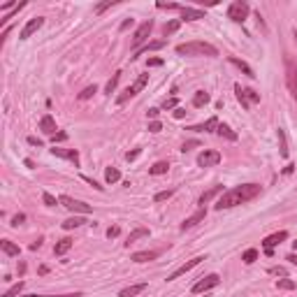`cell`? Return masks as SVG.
I'll return each instance as SVG.
<instances>
[{
    "label": "cell",
    "instance_id": "1",
    "mask_svg": "<svg viewBox=\"0 0 297 297\" xmlns=\"http://www.w3.org/2000/svg\"><path fill=\"white\" fill-rule=\"evenodd\" d=\"M263 193V188L258 183H241V186H235V188L225 190L218 202H216V211H223V209H232L237 205H246L253 198H258Z\"/></svg>",
    "mask_w": 297,
    "mask_h": 297
},
{
    "label": "cell",
    "instance_id": "2",
    "mask_svg": "<svg viewBox=\"0 0 297 297\" xmlns=\"http://www.w3.org/2000/svg\"><path fill=\"white\" fill-rule=\"evenodd\" d=\"M177 54L179 56H218V49L209 42H186V44H179L177 47Z\"/></svg>",
    "mask_w": 297,
    "mask_h": 297
},
{
    "label": "cell",
    "instance_id": "3",
    "mask_svg": "<svg viewBox=\"0 0 297 297\" xmlns=\"http://www.w3.org/2000/svg\"><path fill=\"white\" fill-rule=\"evenodd\" d=\"M147 84H148V74H140V77H137V79H135V82H132L130 86H128V89H125L119 98H116V105H125V102L135 98V95H137V93H140Z\"/></svg>",
    "mask_w": 297,
    "mask_h": 297
},
{
    "label": "cell",
    "instance_id": "4",
    "mask_svg": "<svg viewBox=\"0 0 297 297\" xmlns=\"http://www.w3.org/2000/svg\"><path fill=\"white\" fill-rule=\"evenodd\" d=\"M283 65H286V84H288V91L290 95L297 100V65H295V60L290 56L283 58Z\"/></svg>",
    "mask_w": 297,
    "mask_h": 297
},
{
    "label": "cell",
    "instance_id": "5",
    "mask_svg": "<svg viewBox=\"0 0 297 297\" xmlns=\"http://www.w3.org/2000/svg\"><path fill=\"white\" fill-rule=\"evenodd\" d=\"M235 93H237V100L241 102V107L244 109H251L253 105L260 102V93L251 91V89H241L239 84H235Z\"/></svg>",
    "mask_w": 297,
    "mask_h": 297
},
{
    "label": "cell",
    "instance_id": "6",
    "mask_svg": "<svg viewBox=\"0 0 297 297\" xmlns=\"http://www.w3.org/2000/svg\"><path fill=\"white\" fill-rule=\"evenodd\" d=\"M248 12H251L248 2H244V0H235L230 7H228V19H232L235 24H241V21H246Z\"/></svg>",
    "mask_w": 297,
    "mask_h": 297
},
{
    "label": "cell",
    "instance_id": "7",
    "mask_svg": "<svg viewBox=\"0 0 297 297\" xmlns=\"http://www.w3.org/2000/svg\"><path fill=\"white\" fill-rule=\"evenodd\" d=\"M58 200H60V205L65 207L67 211H74V214H91L93 211L91 205H86L82 200H74V198H70V195H60Z\"/></svg>",
    "mask_w": 297,
    "mask_h": 297
},
{
    "label": "cell",
    "instance_id": "8",
    "mask_svg": "<svg viewBox=\"0 0 297 297\" xmlns=\"http://www.w3.org/2000/svg\"><path fill=\"white\" fill-rule=\"evenodd\" d=\"M151 30H153V21H151V19H148V21H144V24H140V28L135 30V35H132V49H135V51L142 49V44L148 40Z\"/></svg>",
    "mask_w": 297,
    "mask_h": 297
},
{
    "label": "cell",
    "instance_id": "9",
    "mask_svg": "<svg viewBox=\"0 0 297 297\" xmlns=\"http://www.w3.org/2000/svg\"><path fill=\"white\" fill-rule=\"evenodd\" d=\"M221 283V276L218 274H209V276H202V279L193 286V295H200V293H207V290L216 288Z\"/></svg>",
    "mask_w": 297,
    "mask_h": 297
},
{
    "label": "cell",
    "instance_id": "10",
    "mask_svg": "<svg viewBox=\"0 0 297 297\" xmlns=\"http://www.w3.org/2000/svg\"><path fill=\"white\" fill-rule=\"evenodd\" d=\"M221 163V153L214 151V148H205L202 153L198 156V165L200 167H214Z\"/></svg>",
    "mask_w": 297,
    "mask_h": 297
},
{
    "label": "cell",
    "instance_id": "11",
    "mask_svg": "<svg viewBox=\"0 0 297 297\" xmlns=\"http://www.w3.org/2000/svg\"><path fill=\"white\" fill-rule=\"evenodd\" d=\"M286 239H288V232H286V230H281V232H274V235H269V237H265V241H263V246H265V253H267V256H272L274 246H279L281 241H286Z\"/></svg>",
    "mask_w": 297,
    "mask_h": 297
},
{
    "label": "cell",
    "instance_id": "12",
    "mask_svg": "<svg viewBox=\"0 0 297 297\" xmlns=\"http://www.w3.org/2000/svg\"><path fill=\"white\" fill-rule=\"evenodd\" d=\"M202 260H205V256H198V258H193V260H188V263H186V265H181L179 269H174V272L170 274V276H167V281H174V279H179V276H183V274H186V272H190L193 267H198V265L202 263Z\"/></svg>",
    "mask_w": 297,
    "mask_h": 297
},
{
    "label": "cell",
    "instance_id": "13",
    "mask_svg": "<svg viewBox=\"0 0 297 297\" xmlns=\"http://www.w3.org/2000/svg\"><path fill=\"white\" fill-rule=\"evenodd\" d=\"M42 26H44V19H42V17L30 19V21L24 26V30H21V40H28V37H33V33H37Z\"/></svg>",
    "mask_w": 297,
    "mask_h": 297
},
{
    "label": "cell",
    "instance_id": "14",
    "mask_svg": "<svg viewBox=\"0 0 297 297\" xmlns=\"http://www.w3.org/2000/svg\"><path fill=\"white\" fill-rule=\"evenodd\" d=\"M54 156H58V158H65V160H70V163H74V165H79V153L74 151V148H58V147H54V148H49Z\"/></svg>",
    "mask_w": 297,
    "mask_h": 297
},
{
    "label": "cell",
    "instance_id": "15",
    "mask_svg": "<svg viewBox=\"0 0 297 297\" xmlns=\"http://www.w3.org/2000/svg\"><path fill=\"white\" fill-rule=\"evenodd\" d=\"M205 216H207L205 207H200V209H198V211H195V214H193V216H190V218H186V221L181 223V230H188V228H195L198 223H202V221H205Z\"/></svg>",
    "mask_w": 297,
    "mask_h": 297
},
{
    "label": "cell",
    "instance_id": "16",
    "mask_svg": "<svg viewBox=\"0 0 297 297\" xmlns=\"http://www.w3.org/2000/svg\"><path fill=\"white\" fill-rule=\"evenodd\" d=\"M218 119L216 116H211L209 121H205V123H200V125H190L188 130H195V132H216V128H218Z\"/></svg>",
    "mask_w": 297,
    "mask_h": 297
},
{
    "label": "cell",
    "instance_id": "17",
    "mask_svg": "<svg viewBox=\"0 0 297 297\" xmlns=\"http://www.w3.org/2000/svg\"><path fill=\"white\" fill-rule=\"evenodd\" d=\"M40 130L44 132V135H51V137H54V135H56V121H54L49 114H44L40 121Z\"/></svg>",
    "mask_w": 297,
    "mask_h": 297
},
{
    "label": "cell",
    "instance_id": "18",
    "mask_svg": "<svg viewBox=\"0 0 297 297\" xmlns=\"http://www.w3.org/2000/svg\"><path fill=\"white\" fill-rule=\"evenodd\" d=\"M158 256H160V251H137V253H132V260L135 263H151Z\"/></svg>",
    "mask_w": 297,
    "mask_h": 297
},
{
    "label": "cell",
    "instance_id": "19",
    "mask_svg": "<svg viewBox=\"0 0 297 297\" xmlns=\"http://www.w3.org/2000/svg\"><path fill=\"white\" fill-rule=\"evenodd\" d=\"M198 19H205V12L195 7H183L181 9V21H198Z\"/></svg>",
    "mask_w": 297,
    "mask_h": 297
},
{
    "label": "cell",
    "instance_id": "20",
    "mask_svg": "<svg viewBox=\"0 0 297 297\" xmlns=\"http://www.w3.org/2000/svg\"><path fill=\"white\" fill-rule=\"evenodd\" d=\"M144 290H147V283H135V286H128V288L121 290L119 297H137V295H142Z\"/></svg>",
    "mask_w": 297,
    "mask_h": 297
},
{
    "label": "cell",
    "instance_id": "21",
    "mask_svg": "<svg viewBox=\"0 0 297 297\" xmlns=\"http://www.w3.org/2000/svg\"><path fill=\"white\" fill-rule=\"evenodd\" d=\"M165 47V40H156V42H148V44H144L142 49H137L135 51V56L132 58H137V56H142V54H148V51H158V49H163Z\"/></svg>",
    "mask_w": 297,
    "mask_h": 297
},
{
    "label": "cell",
    "instance_id": "22",
    "mask_svg": "<svg viewBox=\"0 0 297 297\" xmlns=\"http://www.w3.org/2000/svg\"><path fill=\"white\" fill-rule=\"evenodd\" d=\"M221 193H225L223 186H214V188H209L207 193H202V195H200V207H205L207 202H211V200H214L216 195H221Z\"/></svg>",
    "mask_w": 297,
    "mask_h": 297
},
{
    "label": "cell",
    "instance_id": "23",
    "mask_svg": "<svg viewBox=\"0 0 297 297\" xmlns=\"http://www.w3.org/2000/svg\"><path fill=\"white\" fill-rule=\"evenodd\" d=\"M148 235H151V232H148V228H135V230L128 235V241H125V246L130 248L137 239H142V237H148Z\"/></svg>",
    "mask_w": 297,
    "mask_h": 297
},
{
    "label": "cell",
    "instance_id": "24",
    "mask_svg": "<svg viewBox=\"0 0 297 297\" xmlns=\"http://www.w3.org/2000/svg\"><path fill=\"white\" fill-rule=\"evenodd\" d=\"M70 248H72V239H70V237H63V239L56 244V248H54V256H65Z\"/></svg>",
    "mask_w": 297,
    "mask_h": 297
},
{
    "label": "cell",
    "instance_id": "25",
    "mask_svg": "<svg viewBox=\"0 0 297 297\" xmlns=\"http://www.w3.org/2000/svg\"><path fill=\"white\" fill-rule=\"evenodd\" d=\"M228 60H230L232 65H237V67H239V70H241V72H244V74H246V77H251V79L256 77V74H253V70H251V67H248L246 63H244V60H239V58H237V56H230V58H228Z\"/></svg>",
    "mask_w": 297,
    "mask_h": 297
},
{
    "label": "cell",
    "instance_id": "26",
    "mask_svg": "<svg viewBox=\"0 0 297 297\" xmlns=\"http://www.w3.org/2000/svg\"><path fill=\"white\" fill-rule=\"evenodd\" d=\"M209 93L207 91H198L195 95H193V107H205V105H209Z\"/></svg>",
    "mask_w": 297,
    "mask_h": 297
},
{
    "label": "cell",
    "instance_id": "27",
    "mask_svg": "<svg viewBox=\"0 0 297 297\" xmlns=\"http://www.w3.org/2000/svg\"><path fill=\"white\" fill-rule=\"evenodd\" d=\"M216 132H218L221 137H228V140H230V142H235V140H237V132L232 130L230 125H225V123H218V128H216Z\"/></svg>",
    "mask_w": 297,
    "mask_h": 297
},
{
    "label": "cell",
    "instance_id": "28",
    "mask_svg": "<svg viewBox=\"0 0 297 297\" xmlns=\"http://www.w3.org/2000/svg\"><path fill=\"white\" fill-rule=\"evenodd\" d=\"M0 248H2V253H5V256H19V246H17V244H12L9 239L0 241Z\"/></svg>",
    "mask_w": 297,
    "mask_h": 297
},
{
    "label": "cell",
    "instance_id": "29",
    "mask_svg": "<svg viewBox=\"0 0 297 297\" xmlns=\"http://www.w3.org/2000/svg\"><path fill=\"white\" fill-rule=\"evenodd\" d=\"M167 170H170V163H165V160H158L153 167H148V174H153V177H158V174H165Z\"/></svg>",
    "mask_w": 297,
    "mask_h": 297
},
{
    "label": "cell",
    "instance_id": "30",
    "mask_svg": "<svg viewBox=\"0 0 297 297\" xmlns=\"http://www.w3.org/2000/svg\"><path fill=\"white\" fill-rule=\"evenodd\" d=\"M179 28H181V19H172V21H167V24H165L163 33H165V35H172V33H177Z\"/></svg>",
    "mask_w": 297,
    "mask_h": 297
},
{
    "label": "cell",
    "instance_id": "31",
    "mask_svg": "<svg viewBox=\"0 0 297 297\" xmlns=\"http://www.w3.org/2000/svg\"><path fill=\"white\" fill-rule=\"evenodd\" d=\"M105 179H107V183H116L121 179V172H119L116 167H107V170H105Z\"/></svg>",
    "mask_w": 297,
    "mask_h": 297
},
{
    "label": "cell",
    "instance_id": "32",
    "mask_svg": "<svg viewBox=\"0 0 297 297\" xmlns=\"http://www.w3.org/2000/svg\"><path fill=\"white\" fill-rule=\"evenodd\" d=\"M84 218H79V216H74V218H67V221H63V228L65 230H74V228H79V225H84Z\"/></svg>",
    "mask_w": 297,
    "mask_h": 297
},
{
    "label": "cell",
    "instance_id": "33",
    "mask_svg": "<svg viewBox=\"0 0 297 297\" xmlns=\"http://www.w3.org/2000/svg\"><path fill=\"white\" fill-rule=\"evenodd\" d=\"M24 281H19V283H14V286H12V288L9 290H5V293H2V297H17L19 293H21V290H24Z\"/></svg>",
    "mask_w": 297,
    "mask_h": 297
},
{
    "label": "cell",
    "instance_id": "34",
    "mask_svg": "<svg viewBox=\"0 0 297 297\" xmlns=\"http://www.w3.org/2000/svg\"><path fill=\"white\" fill-rule=\"evenodd\" d=\"M241 260L246 265H253L258 260V251L256 248H248V251H244V256H241Z\"/></svg>",
    "mask_w": 297,
    "mask_h": 297
},
{
    "label": "cell",
    "instance_id": "35",
    "mask_svg": "<svg viewBox=\"0 0 297 297\" xmlns=\"http://www.w3.org/2000/svg\"><path fill=\"white\" fill-rule=\"evenodd\" d=\"M95 93H98V86H95V84H93V86H86V89L79 93V100H89V98H93Z\"/></svg>",
    "mask_w": 297,
    "mask_h": 297
},
{
    "label": "cell",
    "instance_id": "36",
    "mask_svg": "<svg viewBox=\"0 0 297 297\" xmlns=\"http://www.w3.org/2000/svg\"><path fill=\"white\" fill-rule=\"evenodd\" d=\"M174 190H177V188L160 190V193H156V198H153V200H156V202H165V200H170V198H172V195H174Z\"/></svg>",
    "mask_w": 297,
    "mask_h": 297
},
{
    "label": "cell",
    "instance_id": "37",
    "mask_svg": "<svg viewBox=\"0 0 297 297\" xmlns=\"http://www.w3.org/2000/svg\"><path fill=\"white\" fill-rule=\"evenodd\" d=\"M119 79H121V72H116L114 77H112V79H109V82H107V89H105V91H107L109 95L114 93V89H116V84H119Z\"/></svg>",
    "mask_w": 297,
    "mask_h": 297
},
{
    "label": "cell",
    "instance_id": "38",
    "mask_svg": "<svg viewBox=\"0 0 297 297\" xmlns=\"http://www.w3.org/2000/svg\"><path fill=\"white\" fill-rule=\"evenodd\" d=\"M24 7H26V2H19V7H14V9H12V12L7 14V17H2V19H0V26H5V24L9 21V19L14 17V14H19V9H24Z\"/></svg>",
    "mask_w": 297,
    "mask_h": 297
},
{
    "label": "cell",
    "instance_id": "39",
    "mask_svg": "<svg viewBox=\"0 0 297 297\" xmlns=\"http://www.w3.org/2000/svg\"><path fill=\"white\" fill-rule=\"evenodd\" d=\"M42 200H44V205H47V207H56L58 202H60V200H56L51 193H42Z\"/></svg>",
    "mask_w": 297,
    "mask_h": 297
},
{
    "label": "cell",
    "instance_id": "40",
    "mask_svg": "<svg viewBox=\"0 0 297 297\" xmlns=\"http://www.w3.org/2000/svg\"><path fill=\"white\" fill-rule=\"evenodd\" d=\"M116 5V0H107V2H100V5H95V14H100V12H105V9L109 7H114Z\"/></svg>",
    "mask_w": 297,
    "mask_h": 297
},
{
    "label": "cell",
    "instance_id": "41",
    "mask_svg": "<svg viewBox=\"0 0 297 297\" xmlns=\"http://www.w3.org/2000/svg\"><path fill=\"white\" fill-rule=\"evenodd\" d=\"M276 286H279L281 290H293V288H295V281H290V279H281L279 283H276Z\"/></svg>",
    "mask_w": 297,
    "mask_h": 297
},
{
    "label": "cell",
    "instance_id": "42",
    "mask_svg": "<svg viewBox=\"0 0 297 297\" xmlns=\"http://www.w3.org/2000/svg\"><path fill=\"white\" fill-rule=\"evenodd\" d=\"M156 7H158V9H179V12L183 9L181 5H177V2H158Z\"/></svg>",
    "mask_w": 297,
    "mask_h": 297
},
{
    "label": "cell",
    "instance_id": "43",
    "mask_svg": "<svg viewBox=\"0 0 297 297\" xmlns=\"http://www.w3.org/2000/svg\"><path fill=\"white\" fill-rule=\"evenodd\" d=\"M177 102H179V100H177V98H170V100H165V102H163V109H177Z\"/></svg>",
    "mask_w": 297,
    "mask_h": 297
},
{
    "label": "cell",
    "instance_id": "44",
    "mask_svg": "<svg viewBox=\"0 0 297 297\" xmlns=\"http://www.w3.org/2000/svg\"><path fill=\"white\" fill-rule=\"evenodd\" d=\"M148 130H151V132H160V130H163V123H160V121H151V123H148Z\"/></svg>",
    "mask_w": 297,
    "mask_h": 297
},
{
    "label": "cell",
    "instance_id": "45",
    "mask_svg": "<svg viewBox=\"0 0 297 297\" xmlns=\"http://www.w3.org/2000/svg\"><path fill=\"white\" fill-rule=\"evenodd\" d=\"M24 297H82V293H72V295H24Z\"/></svg>",
    "mask_w": 297,
    "mask_h": 297
},
{
    "label": "cell",
    "instance_id": "46",
    "mask_svg": "<svg viewBox=\"0 0 297 297\" xmlns=\"http://www.w3.org/2000/svg\"><path fill=\"white\" fill-rule=\"evenodd\" d=\"M51 140H54V147H56V142H65L67 140V132H56Z\"/></svg>",
    "mask_w": 297,
    "mask_h": 297
},
{
    "label": "cell",
    "instance_id": "47",
    "mask_svg": "<svg viewBox=\"0 0 297 297\" xmlns=\"http://www.w3.org/2000/svg\"><path fill=\"white\" fill-rule=\"evenodd\" d=\"M269 274H274V276H283V279H286V269H283V267H272Z\"/></svg>",
    "mask_w": 297,
    "mask_h": 297
},
{
    "label": "cell",
    "instance_id": "48",
    "mask_svg": "<svg viewBox=\"0 0 297 297\" xmlns=\"http://www.w3.org/2000/svg\"><path fill=\"white\" fill-rule=\"evenodd\" d=\"M279 137H281V156H288V148H286V140H283V130H279Z\"/></svg>",
    "mask_w": 297,
    "mask_h": 297
},
{
    "label": "cell",
    "instance_id": "49",
    "mask_svg": "<svg viewBox=\"0 0 297 297\" xmlns=\"http://www.w3.org/2000/svg\"><path fill=\"white\" fill-rule=\"evenodd\" d=\"M198 144H200V142L190 140V142H186V144H183V147H181V151H183V153H186V151H190V148H195V147H198Z\"/></svg>",
    "mask_w": 297,
    "mask_h": 297
},
{
    "label": "cell",
    "instance_id": "50",
    "mask_svg": "<svg viewBox=\"0 0 297 297\" xmlns=\"http://www.w3.org/2000/svg\"><path fill=\"white\" fill-rule=\"evenodd\" d=\"M24 221H26V216H24V214H17L14 218H12V225H14V228H19V225H21Z\"/></svg>",
    "mask_w": 297,
    "mask_h": 297
},
{
    "label": "cell",
    "instance_id": "51",
    "mask_svg": "<svg viewBox=\"0 0 297 297\" xmlns=\"http://www.w3.org/2000/svg\"><path fill=\"white\" fill-rule=\"evenodd\" d=\"M158 114H160V109H156V107L148 109V112H147V116L151 119V121H158Z\"/></svg>",
    "mask_w": 297,
    "mask_h": 297
},
{
    "label": "cell",
    "instance_id": "52",
    "mask_svg": "<svg viewBox=\"0 0 297 297\" xmlns=\"http://www.w3.org/2000/svg\"><path fill=\"white\" fill-rule=\"evenodd\" d=\"M186 114H188V112H186L183 107H177V109H174V119H183Z\"/></svg>",
    "mask_w": 297,
    "mask_h": 297
},
{
    "label": "cell",
    "instance_id": "53",
    "mask_svg": "<svg viewBox=\"0 0 297 297\" xmlns=\"http://www.w3.org/2000/svg\"><path fill=\"white\" fill-rule=\"evenodd\" d=\"M119 232H121V230L114 225V228H109V230H107V237H109V239H114V237H119Z\"/></svg>",
    "mask_w": 297,
    "mask_h": 297
},
{
    "label": "cell",
    "instance_id": "54",
    "mask_svg": "<svg viewBox=\"0 0 297 297\" xmlns=\"http://www.w3.org/2000/svg\"><path fill=\"white\" fill-rule=\"evenodd\" d=\"M140 148H135V151H130V153H125V158H128V160H135V158H140Z\"/></svg>",
    "mask_w": 297,
    "mask_h": 297
},
{
    "label": "cell",
    "instance_id": "55",
    "mask_svg": "<svg viewBox=\"0 0 297 297\" xmlns=\"http://www.w3.org/2000/svg\"><path fill=\"white\" fill-rule=\"evenodd\" d=\"M158 65H163V58H151L148 60V67H158Z\"/></svg>",
    "mask_w": 297,
    "mask_h": 297
},
{
    "label": "cell",
    "instance_id": "56",
    "mask_svg": "<svg viewBox=\"0 0 297 297\" xmlns=\"http://www.w3.org/2000/svg\"><path fill=\"white\" fill-rule=\"evenodd\" d=\"M28 144H33V147H42V140H37V137H28Z\"/></svg>",
    "mask_w": 297,
    "mask_h": 297
},
{
    "label": "cell",
    "instance_id": "57",
    "mask_svg": "<svg viewBox=\"0 0 297 297\" xmlns=\"http://www.w3.org/2000/svg\"><path fill=\"white\" fill-rule=\"evenodd\" d=\"M40 246H42V237H40V239H35L33 244H30V251H37Z\"/></svg>",
    "mask_w": 297,
    "mask_h": 297
},
{
    "label": "cell",
    "instance_id": "58",
    "mask_svg": "<svg viewBox=\"0 0 297 297\" xmlns=\"http://www.w3.org/2000/svg\"><path fill=\"white\" fill-rule=\"evenodd\" d=\"M132 26V19H125L123 24H121V30H125V28H130Z\"/></svg>",
    "mask_w": 297,
    "mask_h": 297
},
{
    "label": "cell",
    "instance_id": "59",
    "mask_svg": "<svg viewBox=\"0 0 297 297\" xmlns=\"http://www.w3.org/2000/svg\"><path fill=\"white\" fill-rule=\"evenodd\" d=\"M288 260H290V263H293V265H295V267H297V253H290V256H288Z\"/></svg>",
    "mask_w": 297,
    "mask_h": 297
},
{
    "label": "cell",
    "instance_id": "60",
    "mask_svg": "<svg viewBox=\"0 0 297 297\" xmlns=\"http://www.w3.org/2000/svg\"><path fill=\"white\" fill-rule=\"evenodd\" d=\"M295 44H297V30H295Z\"/></svg>",
    "mask_w": 297,
    "mask_h": 297
},
{
    "label": "cell",
    "instance_id": "61",
    "mask_svg": "<svg viewBox=\"0 0 297 297\" xmlns=\"http://www.w3.org/2000/svg\"><path fill=\"white\" fill-rule=\"evenodd\" d=\"M295 251H297V241H295Z\"/></svg>",
    "mask_w": 297,
    "mask_h": 297
}]
</instances>
